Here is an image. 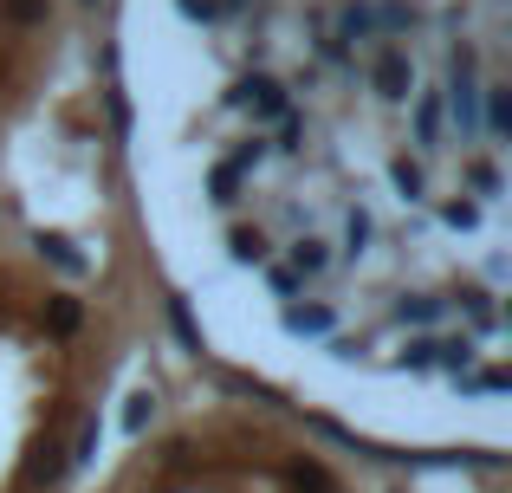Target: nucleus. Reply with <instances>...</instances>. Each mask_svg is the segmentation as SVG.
I'll list each match as a JSON object with an SVG mask.
<instances>
[{
  "mask_svg": "<svg viewBox=\"0 0 512 493\" xmlns=\"http://www.w3.org/2000/svg\"><path fill=\"white\" fill-rule=\"evenodd\" d=\"M91 493H363V481L312 435L247 409H214L137 435Z\"/></svg>",
  "mask_w": 512,
  "mask_h": 493,
  "instance_id": "nucleus-1",
  "label": "nucleus"
},
{
  "mask_svg": "<svg viewBox=\"0 0 512 493\" xmlns=\"http://www.w3.org/2000/svg\"><path fill=\"white\" fill-rule=\"evenodd\" d=\"M78 299H52L20 325V305L0 299V493H59L72 468V422L59 409L52 351H65L78 331Z\"/></svg>",
  "mask_w": 512,
  "mask_h": 493,
  "instance_id": "nucleus-2",
  "label": "nucleus"
}]
</instances>
